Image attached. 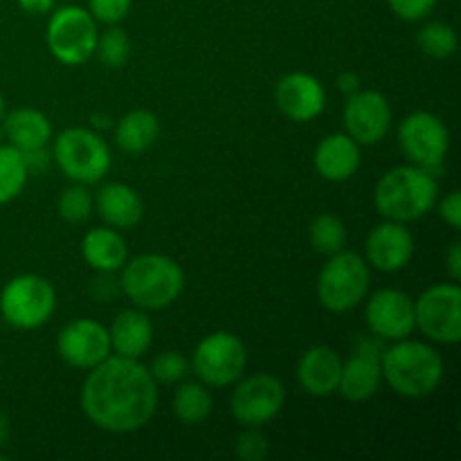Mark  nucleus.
I'll return each mask as SVG.
<instances>
[{"label":"nucleus","mask_w":461,"mask_h":461,"mask_svg":"<svg viewBox=\"0 0 461 461\" xmlns=\"http://www.w3.org/2000/svg\"><path fill=\"white\" fill-rule=\"evenodd\" d=\"M446 268L453 282H459L461 277V243L453 241L450 243L448 252H446Z\"/></svg>","instance_id":"nucleus-37"},{"label":"nucleus","mask_w":461,"mask_h":461,"mask_svg":"<svg viewBox=\"0 0 461 461\" xmlns=\"http://www.w3.org/2000/svg\"><path fill=\"white\" fill-rule=\"evenodd\" d=\"M81 410L104 432H138L156 417L158 383L138 358L108 356L88 369L81 387Z\"/></svg>","instance_id":"nucleus-1"},{"label":"nucleus","mask_w":461,"mask_h":461,"mask_svg":"<svg viewBox=\"0 0 461 461\" xmlns=\"http://www.w3.org/2000/svg\"><path fill=\"white\" fill-rule=\"evenodd\" d=\"M18 7L32 16H45L54 9V0H18Z\"/></svg>","instance_id":"nucleus-39"},{"label":"nucleus","mask_w":461,"mask_h":461,"mask_svg":"<svg viewBox=\"0 0 461 461\" xmlns=\"http://www.w3.org/2000/svg\"><path fill=\"white\" fill-rule=\"evenodd\" d=\"M414 237L405 223L383 221L365 239V261L381 273H399L412 261Z\"/></svg>","instance_id":"nucleus-18"},{"label":"nucleus","mask_w":461,"mask_h":461,"mask_svg":"<svg viewBox=\"0 0 461 461\" xmlns=\"http://www.w3.org/2000/svg\"><path fill=\"white\" fill-rule=\"evenodd\" d=\"M158 135H160V122H158L156 113L147 111V108H135V111L126 113L115 126L117 147L131 156L149 151L156 144Z\"/></svg>","instance_id":"nucleus-25"},{"label":"nucleus","mask_w":461,"mask_h":461,"mask_svg":"<svg viewBox=\"0 0 461 461\" xmlns=\"http://www.w3.org/2000/svg\"><path fill=\"white\" fill-rule=\"evenodd\" d=\"M383 381L399 396L423 399L430 396L444 381V358L435 347L421 340L392 342L381 356Z\"/></svg>","instance_id":"nucleus-3"},{"label":"nucleus","mask_w":461,"mask_h":461,"mask_svg":"<svg viewBox=\"0 0 461 461\" xmlns=\"http://www.w3.org/2000/svg\"><path fill=\"white\" fill-rule=\"evenodd\" d=\"M57 354L70 367L88 372L113 354L108 329L97 320H75L59 333Z\"/></svg>","instance_id":"nucleus-15"},{"label":"nucleus","mask_w":461,"mask_h":461,"mask_svg":"<svg viewBox=\"0 0 461 461\" xmlns=\"http://www.w3.org/2000/svg\"><path fill=\"white\" fill-rule=\"evenodd\" d=\"M230 410L243 428H261L273 421L286 403V387L273 374H252L234 383Z\"/></svg>","instance_id":"nucleus-12"},{"label":"nucleus","mask_w":461,"mask_h":461,"mask_svg":"<svg viewBox=\"0 0 461 461\" xmlns=\"http://www.w3.org/2000/svg\"><path fill=\"white\" fill-rule=\"evenodd\" d=\"M417 45L421 48L423 54L432 59H450L455 52H457V32L444 21H432L426 23V25L419 30L417 34Z\"/></svg>","instance_id":"nucleus-29"},{"label":"nucleus","mask_w":461,"mask_h":461,"mask_svg":"<svg viewBox=\"0 0 461 461\" xmlns=\"http://www.w3.org/2000/svg\"><path fill=\"white\" fill-rule=\"evenodd\" d=\"M338 88H340V93L347 95V97L354 93H358V90L363 88V81H360L358 72H354V70L340 72V75H338Z\"/></svg>","instance_id":"nucleus-38"},{"label":"nucleus","mask_w":461,"mask_h":461,"mask_svg":"<svg viewBox=\"0 0 461 461\" xmlns=\"http://www.w3.org/2000/svg\"><path fill=\"white\" fill-rule=\"evenodd\" d=\"M95 57L106 68L126 66L131 57V39L120 25H108L102 34L97 36L95 45Z\"/></svg>","instance_id":"nucleus-30"},{"label":"nucleus","mask_w":461,"mask_h":461,"mask_svg":"<svg viewBox=\"0 0 461 461\" xmlns=\"http://www.w3.org/2000/svg\"><path fill=\"white\" fill-rule=\"evenodd\" d=\"M3 117H5V97L3 93H0V122H3Z\"/></svg>","instance_id":"nucleus-41"},{"label":"nucleus","mask_w":461,"mask_h":461,"mask_svg":"<svg viewBox=\"0 0 461 461\" xmlns=\"http://www.w3.org/2000/svg\"><path fill=\"white\" fill-rule=\"evenodd\" d=\"M9 435H12V423H9L7 414L0 412V448H5V446H7Z\"/></svg>","instance_id":"nucleus-40"},{"label":"nucleus","mask_w":461,"mask_h":461,"mask_svg":"<svg viewBox=\"0 0 461 461\" xmlns=\"http://www.w3.org/2000/svg\"><path fill=\"white\" fill-rule=\"evenodd\" d=\"M0 124H3L7 144H12L21 153L48 149L50 140H52V124H50L48 115L36 108H16L5 115Z\"/></svg>","instance_id":"nucleus-23"},{"label":"nucleus","mask_w":461,"mask_h":461,"mask_svg":"<svg viewBox=\"0 0 461 461\" xmlns=\"http://www.w3.org/2000/svg\"><path fill=\"white\" fill-rule=\"evenodd\" d=\"M378 336H365L358 340L356 354L351 358L342 360L340 383H338V394L349 403H363L369 401L383 383L381 356L385 351Z\"/></svg>","instance_id":"nucleus-13"},{"label":"nucleus","mask_w":461,"mask_h":461,"mask_svg":"<svg viewBox=\"0 0 461 461\" xmlns=\"http://www.w3.org/2000/svg\"><path fill=\"white\" fill-rule=\"evenodd\" d=\"M57 291L45 277L34 273L16 275L0 291V315L21 331H34L52 318Z\"/></svg>","instance_id":"nucleus-7"},{"label":"nucleus","mask_w":461,"mask_h":461,"mask_svg":"<svg viewBox=\"0 0 461 461\" xmlns=\"http://www.w3.org/2000/svg\"><path fill=\"white\" fill-rule=\"evenodd\" d=\"M414 324L419 331L439 345L461 340V291L457 284H435L414 302Z\"/></svg>","instance_id":"nucleus-11"},{"label":"nucleus","mask_w":461,"mask_h":461,"mask_svg":"<svg viewBox=\"0 0 461 461\" xmlns=\"http://www.w3.org/2000/svg\"><path fill=\"white\" fill-rule=\"evenodd\" d=\"M387 5H390V9L401 21L419 23L426 16H430L437 0H387Z\"/></svg>","instance_id":"nucleus-35"},{"label":"nucleus","mask_w":461,"mask_h":461,"mask_svg":"<svg viewBox=\"0 0 461 461\" xmlns=\"http://www.w3.org/2000/svg\"><path fill=\"white\" fill-rule=\"evenodd\" d=\"M97 36V21L79 5H66L52 12L45 32L50 52L63 66H84L95 57Z\"/></svg>","instance_id":"nucleus-8"},{"label":"nucleus","mask_w":461,"mask_h":461,"mask_svg":"<svg viewBox=\"0 0 461 461\" xmlns=\"http://www.w3.org/2000/svg\"><path fill=\"white\" fill-rule=\"evenodd\" d=\"M309 243L318 255L331 257L345 250L347 228L340 216L318 214L309 225Z\"/></svg>","instance_id":"nucleus-28"},{"label":"nucleus","mask_w":461,"mask_h":461,"mask_svg":"<svg viewBox=\"0 0 461 461\" xmlns=\"http://www.w3.org/2000/svg\"><path fill=\"white\" fill-rule=\"evenodd\" d=\"M93 194H90L88 189H86V185L81 183H75L70 185V187L63 189L57 203L59 216H61L66 223L72 225L88 221L90 214H93Z\"/></svg>","instance_id":"nucleus-31"},{"label":"nucleus","mask_w":461,"mask_h":461,"mask_svg":"<svg viewBox=\"0 0 461 461\" xmlns=\"http://www.w3.org/2000/svg\"><path fill=\"white\" fill-rule=\"evenodd\" d=\"M342 358L327 345H315L302 354L297 363V383L313 399H327L338 392Z\"/></svg>","instance_id":"nucleus-19"},{"label":"nucleus","mask_w":461,"mask_h":461,"mask_svg":"<svg viewBox=\"0 0 461 461\" xmlns=\"http://www.w3.org/2000/svg\"><path fill=\"white\" fill-rule=\"evenodd\" d=\"M149 372L156 378V383L174 385V383H180L187 376L189 360L183 351H162V354H158L156 358H153Z\"/></svg>","instance_id":"nucleus-32"},{"label":"nucleus","mask_w":461,"mask_h":461,"mask_svg":"<svg viewBox=\"0 0 461 461\" xmlns=\"http://www.w3.org/2000/svg\"><path fill=\"white\" fill-rule=\"evenodd\" d=\"M399 147L410 165L439 176L450 149V131L435 113L414 111L399 124Z\"/></svg>","instance_id":"nucleus-10"},{"label":"nucleus","mask_w":461,"mask_h":461,"mask_svg":"<svg viewBox=\"0 0 461 461\" xmlns=\"http://www.w3.org/2000/svg\"><path fill=\"white\" fill-rule=\"evenodd\" d=\"M93 210L115 230H129L142 221L144 205L140 194L124 183H106L93 196Z\"/></svg>","instance_id":"nucleus-21"},{"label":"nucleus","mask_w":461,"mask_h":461,"mask_svg":"<svg viewBox=\"0 0 461 461\" xmlns=\"http://www.w3.org/2000/svg\"><path fill=\"white\" fill-rule=\"evenodd\" d=\"M189 367L207 387L234 385L246 374L248 349L234 333L214 331L198 342Z\"/></svg>","instance_id":"nucleus-9"},{"label":"nucleus","mask_w":461,"mask_h":461,"mask_svg":"<svg viewBox=\"0 0 461 461\" xmlns=\"http://www.w3.org/2000/svg\"><path fill=\"white\" fill-rule=\"evenodd\" d=\"M108 336L113 354L140 360L153 345V322L147 311L126 309L115 315Z\"/></svg>","instance_id":"nucleus-22"},{"label":"nucleus","mask_w":461,"mask_h":461,"mask_svg":"<svg viewBox=\"0 0 461 461\" xmlns=\"http://www.w3.org/2000/svg\"><path fill=\"white\" fill-rule=\"evenodd\" d=\"M439 201L437 176L417 165H401L381 176L374 189L378 214L396 223H412L435 210Z\"/></svg>","instance_id":"nucleus-2"},{"label":"nucleus","mask_w":461,"mask_h":461,"mask_svg":"<svg viewBox=\"0 0 461 461\" xmlns=\"http://www.w3.org/2000/svg\"><path fill=\"white\" fill-rule=\"evenodd\" d=\"M81 257L97 273H117L129 259L124 237L115 228H93L81 239Z\"/></svg>","instance_id":"nucleus-24"},{"label":"nucleus","mask_w":461,"mask_h":461,"mask_svg":"<svg viewBox=\"0 0 461 461\" xmlns=\"http://www.w3.org/2000/svg\"><path fill=\"white\" fill-rule=\"evenodd\" d=\"M30 169L18 149L12 144H0V205L16 201L25 189Z\"/></svg>","instance_id":"nucleus-27"},{"label":"nucleus","mask_w":461,"mask_h":461,"mask_svg":"<svg viewBox=\"0 0 461 461\" xmlns=\"http://www.w3.org/2000/svg\"><path fill=\"white\" fill-rule=\"evenodd\" d=\"M345 131L360 147L383 142L392 129L390 102L378 90H363L349 95L345 104Z\"/></svg>","instance_id":"nucleus-14"},{"label":"nucleus","mask_w":461,"mask_h":461,"mask_svg":"<svg viewBox=\"0 0 461 461\" xmlns=\"http://www.w3.org/2000/svg\"><path fill=\"white\" fill-rule=\"evenodd\" d=\"M435 207L439 210V216L444 219V223H448L455 232L461 230V194L457 189L446 194L441 201H437Z\"/></svg>","instance_id":"nucleus-36"},{"label":"nucleus","mask_w":461,"mask_h":461,"mask_svg":"<svg viewBox=\"0 0 461 461\" xmlns=\"http://www.w3.org/2000/svg\"><path fill=\"white\" fill-rule=\"evenodd\" d=\"M369 282H372V268L365 257L356 252L340 250L327 259L318 275L320 304L331 313H347L367 300Z\"/></svg>","instance_id":"nucleus-5"},{"label":"nucleus","mask_w":461,"mask_h":461,"mask_svg":"<svg viewBox=\"0 0 461 461\" xmlns=\"http://www.w3.org/2000/svg\"><path fill=\"white\" fill-rule=\"evenodd\" d=\"M360 144L347 133H331L318 144L313 153V165L318 176L329 183H345L354 178L360 169Z\"/></svg>","instance_id":"nucleus-20"},{"label":"nucleus","mask_w":461,"mask_h":461,"mask_svg":"<svg viewBox=\"0 0 461 461\" xmlns=\"http://www.w3.org/2000/svg\"><path fill=\"white\" fill-rule=\"evenodd\" d=\"M275 106L293 122H311L327 108V90L309 72H288L275 86Z\"/></svg>","instance_id":"nucleus-17"},{"label":"nucleus","mask_w":461,"mask_h":461,"mask_svg":"<svg viewBox=\"0 0 461 461\" xmlns=\"http://www.w3.org/2000/svg\"><path fill=\"white\" fill-rule=\"evenodd\" d=\"M120 288L135 309L160 311L174 304L185 291V273L167 255H140L122 266Z\"/></svg>","instance_id":"nucleus-4"},{"label":"nucleus","mask_w":461,"mask_h":461,"mask_svg":"<svg viewBox=\"0 0 461 461\" xmlns=\"http://www.w3.org/2000/svg\"><path fill=\"white\" fill-rule=\"evenodd\" d=\"M133 0H88L90 16L104 25H120L131 12Z\"/></svg>","instance_id":"nucleus-34"},{"label":"nucleus","mask_w":461,"mask_h":461,"mask_svg":"<svg viewBox=\"0 0 461 461\" xmlns=\"http://www.w3.org/2000/svg\"><path fill=\"white\" fill-rule=\"evenodd\" d=\"M365 322L369 331L381 340L396 342L412 336L414 324V300L399 288H381L367 300Z\"/></svg>","instance_id":"nucleus-16"},{"label":"nucleus","mask_w":461,"mask_h":461,"mask_svg":"<svg viewBox=\"0 0 461 461\" xmlns=\"http://www.w3.org/2000/svg\"><path fill=\"white\" fill-rule=\"evenodd\" d=\"M214 412V399L205 383H183L174 394V414L185 426H198Z\"/></svg>","instance_id":"nucleus-26"},{"label":"nucleus","mask_w":461,"mask_h":461,"mask_svg":"<svg viewBox=\"0 0 461 461\" xmlns=\"http://www.w3.org/2000/svg\"><path fill=\"white\" fill-rule=\"evenodd\" d=\"M234 455L241 461H261L268 455V439L259 428H243L234 441Z\"/></svg>","instance_id":"nucleus-33"},{"label":"nucleus","mask_w":461,"mask_h":461,"mask_svg":"<svg viewBox=\"0 0 461 461\" xmlns=\"http://www.w3.org/2000/svg\"><path fill=\"white\" fill-rule=\"evenodd\" d=\"M52 156L66 178L81 185H97L111 171L113 158L106 140L84 126H72L54 138Z\"/></svg>","instance_id":"nucleus-6"}]
</instances>
